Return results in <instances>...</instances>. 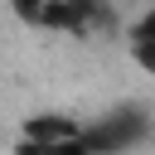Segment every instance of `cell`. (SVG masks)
Here are the masks:
<instances>
[{"instance_id":"obj_1","label":"cell","mask_w":155,"mask_h":155,"mask_svg":"<svg viewBox=\"0 0 155 155\" xmlns=\"http://www.w3.org/2000/svg\"><path fill=\"white\" fill-rule=\"evenodd\" d=\"M10 155H92V150H87L82 126H78V131H53V136H29V131H19V140H15Z\"/></svg>"},{"instance_id":"obj_2","label":"cell","mask_w":155,"mask_h":155,"mask_svg":"<svg viewBox=\"0 0 155 155\" xmlns=\"http://www.w3.org/2000/svg\"><path fill=\"white\" fill-rule=\"evenodd\" d=\"M126 58L136 63V73H140V78H155V44H150V39L126 34Z\"/></svg>"},{"instance_id":"obj_3","label":"cell","mask_w":155,"mask_h":155,"mask_svg":"<svg viewBox=\"0 0 155 155\" xmlns=\"http://www.w3.org/2000/svg\"><path fill=\"white\" fill-rule=\"evenodd\" d=\"M126 34H140V39H150V44H155V5H145V10L136 15V24H131Z\"/></svg>"},{"instance_id":"obj_4","label":"cell","mask_w":155,"mask_h":155,"mask_svg":"<svg viewBox=\"0 0 155 155\" xmlns=\"http://www.w3.org/2000/svg\"><path fill=\"white\" fill-rule=\"evenodd\" d=\"M87 5H102V0H87Z\"/></svg>"}]
</instances>
